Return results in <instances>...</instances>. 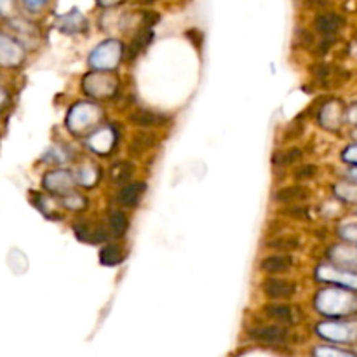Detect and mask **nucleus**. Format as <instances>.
<instances>
[{"label": "nucleus", "instance_id": "1", "mask_svg": "<svg viewBox=\"0 0 357 357\" xmlns=\"http://www.w3.org/2000/svg\"><path fill=\"white\" fill-rule=\"evenodd\" d=\"M250 336L253 340H257V342L263 343H284L288 338L286 332L276 326L253 327V329H250Z\"/></svg>", "mask_w": 357, "mask_h": 357}, {"label": "nucleus", "instance_id": "2", "mask_svg": "<svg viewBox=\"0 0 357 357\" xmlns=\"http://www.w3.org/2000/svg\"><path fill=\"white\" fill-rule=\"evenodd\" d=\"M263 291L267 296L281 300V298H290L294 293V284L283 279H268L263 283Z\"/></svg>", "mask_w": 357, "mask_h": 357}, {"label": "nucleus", "instance_id": "3", "mask_svg": "<svg viewBox=\"0 0 357 357\" xmlns=\"http://www.w3.org/2000/svg\"><path fill=\"white\" fill-rule=\"evenodd\" d=\"M145 190H147L145 183H131V185L124 186V188L119 192V202L122 206H127V208L136 206L140 199H142V195L145 194Z\"/></svg>", "mask_w": 357, "mask_h": 357}, {"label": "nucleus", "instance_id": "4", "mask_svg": "<svg viewBox=\"0 0 357 357\" xmlns=\"http://www.w3.org/2000/svg\"><path fill=\"white\" fill-rule=\"evenodd\" d=\"M293 265V260L290 257H270L261 261V270L276 274V272H284Z\"/></svg>", "mask_w": 357, "mask_h": 357}, {"label": "nucleus", "instance_id": "5", "mask_svg": "<svg viewBox=\"0 0 357 357\" xmlns=\"http://www.w3.org/2000/svg\"><path fill=\"white\" fill-rule=\"evenodd\" d=\"M342 26V19L336 14H324L317 18V30L324 35H332Z\"/></svg>", "mask_w": 357, "mask_h": 357}, {"label": "nucleus", "instance_id": "6", "mask_svg": "<svg viewBox=\"0 0 357 357\" xmlns=\"http://www.w3.org/2000/svg\"><path fill=\"white\" fill-rule=\"evenodd\" d=\"M307 188L303 186H290V188H283L279 194L276 195L277 201L281 202H294V201H303L307 197Z\"/></svg>", "mask_w": 357, "mask_h": 357}, {"label": "nucleus", "instance_id": "7", "mask_svg": "<svg viewBox=\"0 0 357 357\" xmlns=\"http://www.w3.org/2000/svg\"><path fill=\"white\" fill-rule=\"evenodd\" d=\"M265 314H267V317H270V319L283 321V323H290V321L293 319V310L286 305H270L265 309Z\"/></svg>", "mask_w": 357, "mask_h": 357}, {"label": "nucleus", "instance_id": "8", "mask_svg": "<svg viewBox=\"0 0 357 357\" xmlns=\"http://www.w3.org/2000/svg\"><path fill=\"white\" fill-rule=\"evenodd\" d=\"M131 120H133L134 124H140V126H157V124H162L160 122L162 117L155 116V113L152 112H147V110H140V112L133 113Z\"/></svg>", "mask_w": 357, "mask_h": 357}, {"label": "nucleus", "instance_id": "9", "mask_svg": "<svg viewBox=\"0 0 357 357\" xmlns=\"http://www.w3.org/2000/svg\"><path fill=\"white\" fill-rule=\"evenodd\" d=\"M100 260L103 265H119L122 261V253L117 246H108L101 251Z\"/></svg>", "mask_w": 357, "mask_h": 357}, {"label": "nucleus", "instance_id": "10", "mask_svg": "<svg viewBox=\"0 0 357 357\" xmlns=\"http://www.w3.org/2000/svg\"><path fill=\"white\" fill-rule=\"evenodd\" d=\"M110 228H112V234L116 235V237L124 235V232H126V228H127L126 215L120 211L113 213V215L110 216Z\"/></svg>", "mask_w": 357, "mask_h": 357}, {"label": "nucleus", "instance_id": "11", "mask_svg": "<svg viewBox=\"0 0 357 357\" xmlns=\"http://www.w3.org/2000/svg\"><path fill=\"white\" fill-rule=\"evenodd\" d=\"M268 248H274V250H296L298 241L296 239H277V241L270 242Z\"/></svg>", "mask_w": 357, "mask_h": 357}, {"label": "nucleus", "instance_id": "12", "mask_svg": "<svg viewBox=\"0 0 357 357\" xmlns=\"http://www.w3.org/2000/svg\"><path fill=\"white\" fill-rule=\"evenodd\" d=\"M300 157H301L300 150L293 149V150H290V152H286V153H283V155L277 157L276 160H279V162H277V164H293V162H296V160L300 159Z\"/></svg>", "mask_w": 357, "mask_h": 357}, {"label": "nucleus", "instance_id": "13", "mask_svg": "<svg viewBox=\"0 0 357 357\" xmlns=\"http://www.w3.org/2000/svg\"><path fill=\"white\" fill-rule=\"evenodd\" d=\"M314 173H316V169H314L312 166H305V168H301L300 171L296 173V178H312Z\"/></svg>", "mask_w": 357, "mask_h": 357}, {"label": "nucleus", "instance_id": "14", "mask_svg": "<svg viewBox=\"0 0 357 357\" xmlns=\"http://www.w3.org/2000/svg\"><path fill=\"white\" fill-rule=\"evenodd\" d=\"M345 159L350 160V162H356L357 164V147H350L349 152L345 153Z\"/></svg>", "mask_w": 357, "mask_h": 357}, {"label": "nucleus", "instance_id": "15", "mask_svg": "<svg viewBox=\"0 0 357 357\" xmlns=\"http://www.w3.org/2000/svg\"><path fill=\"white\" fill-rule=\"evenodd\" d=\"M26 4L30 6V8H39L41 4H44V0H26Z\"/></svg>", "mask_w": 357, "mask_h": 357}]
</instances>
